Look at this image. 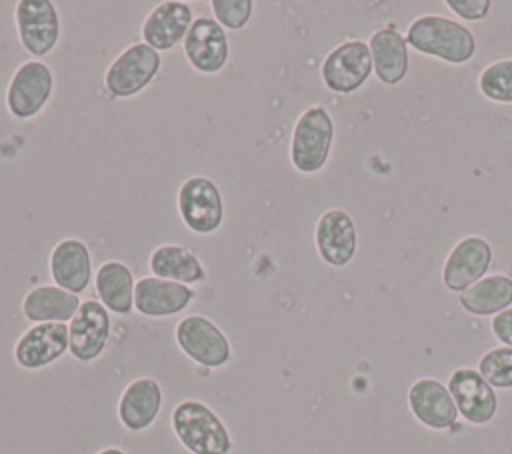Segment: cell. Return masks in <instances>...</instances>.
<instances>
[{
  "label": "cell",
  "instance_id": "1",
  "mask_svg": "<svg viewBox=\"0 0 512 454\" xmlns=\"http://www.w3.org/2000/svg\"><path fill=\"white\" fill-rule=\"evenodd\" d=\"M406 42L416 52L448 64H464L476 54L474 34L460 22L440 14H420L406 30Z\"/></svg>",
  "mask_w": 512,
  "mask_h": 454
},
{
  "label": "cell",
  "instance_id": "2",
  "mask_svg": "<svg viewBox=\"0 0 512 454\" xmlns=\"http://www.w3.org/2000/svg\"><path fill=\"white\" fill-rule=\"evenodd\" d=\"M176 440L190 454H230L234 440L222 418L202 400L186 398L170 414Z\"/></svg>",
  "mask_w": 512,
  "mask_h": 454
},
{
  "label": "cell",
  "instance_id": "3",
  "mask_svg": "<svg viewBox=\"0 0 512 454\" xmlns=\"http://www.w3.org/2000/svg\"><path fill=\"white\" fill-rule=\"evenodd\" d=\"M334 120L322 104H312L300 112L290 134V164L300 174L320 172L332 152Z\"/></svg>",
  "mask_w": 512,
  "mask_h": 454
},
{
  "label": "cell",
  "instance_id": "4",
  "mask_svg": "<svg viewBox=\"0 0 512 454\" xmlns=\"http://www.w3.org/2000/svg\"><path fill=\"white\" fill-rule=\"evenodd\" d=\"M160 52L144 42H132L108 64L102 82L114 100H128L144 92L160 74Z\"/></svg>",
  "mask_w": 512,
  "mask_h": 454
},
{
  "label": "cell",
  "instance_id": "5",
  "mask_svg": "<svg viewBox=\"0 0 512 454\" xmlns=\"http://www.w3.org/2000/svg\"><path fill=\"white\" fill-rule=\"evenodd\" d=\"M176 208L182 224L198 236H210L224 222V198L218 184L202 174L184 178L176 192Z\"/></svg>",
  "mask_w": 512,
  "mask_h": 454
},
{
  "label": "cell",
  "instance_id": "6",
  "mask_svg": "<svg viewBox=\"0 0 512 454\" xmlns=\"http://www.w3.org/2000/svg\"><path fill=\"white\" fill-rule=\"evenodd\" d=\"M54 94V72L44 60H26L10 76L6 86V110L18 120L36 118Z\"/></svg>",
  "mask_w": 512,
  "mask_h": 454
},
{
  "label": "cell",
  "instance_id": "7",
  "mask_svg": "<svg viewBox=\"0 0 512 454\" xmlns=\"http://www.w3.org/2000/svg\"><path fill=\"white\" fill-rule=\"evenodd\" d=\"M174 340L184 356L202 368H224L232 360L228 336L216 322L202 314H188L178 320Z\"/></svg>",
  "mask_w": 512,
  "mask_h": 454
},
{
  "label": "cell",
  "instance_id": "8",
  "mask_svg": "<svg viewBox=\"0 0 512 454\" xmlns=\"http://www.w3.org/2000/svg\"><path fill=\"white\" fill-rule=\"evenodd\" d=\"M14 24L20 46L32 60L48 56L62 34L58 8L50 0H18L14 6Z\"/></svg>",
  "mask_w": 512,
  "mask_h": 454
},
{
  "label": "cell",
  "instance_id": "9",
  "mask_svg": "<svg viewBox=\"0 0 512 454\" xmlns=\"http://www.w3.org/2000/svg\"><path fill=\"white\" fill-rule=\"evenodd\" d=\"M372 74V56L368 42L346 40L334 46L322 60V84L334 94H352L364 86Z\"/></svg>",
  "mask_w": 512,
  "mask_h": 454
},
{
  "label": "cell",
  "instance_id": "10",
  "mask_svg": "<svg viewBox=\"0 0 512 454\" xmlns=\"http://www.w3.org/2000/svg\"><path fill=\"white\" fill-rule=\"evenodd\" d=\"M182 52L194 72L216 76L230 60L228 34L214 18L198 16L182 42Z\"/></svg>",
  "mask_w": 512,
  "mask_h": 454
},
{
  "label": "cell",
  "instance_id": "11",
  "mask_svg": "<svg viewBox=\"0 0 512 454\" xmlns=\"http://www.w3.org/2000/svg\"><path fill=\"white\" fill-rule=\"evenodd\" d=\"M68 334V352L72 358L78 362H94L104 354L110 342V312L98 300H84L74 318L68 322Z\"/></svg>",
  "mask_w": 512,
  "mask_h": 454
},
{
  "label": "cell",
  "instance_id": "12",
  "mask_svg": "<svg viewBox=\"0 0 512 454\" xmlns=\"http://www.w3.org/2000/svg\"><path fill=\"white\" fill-rule=\"evenodd\" d=\"M316 252L332 268H344L358 250V230L354 218L342 208H328L314 226Z\"/></svg>",
  "mask_w": 512,
  "mask_h": 454
},
{
  "label": "cell",
  "instance_id": "13",
  "mask_svg": "<svg viewBox=\"0 0 512 454\" xmlns=\"http://www.w3.org/2000/svg\"><path fill=\"white\" fill-rule=\"evenodd\" d=\"M70 348L68 324L44 322L26 328L14 344V360L24 370H42L60 360Z\"/></svg>",
  "mask_w": 512,
  "mask_h": 454
},
{
  "label": "cell",
  "instance_id": "14",
  "mask_svg": "<svg viewBox=\"0 0 512 454\" xmlns=\"http://www.w3.org/2000/svg\"><path fill=\"white\" fill-rule=\"evenodd\" d=\"M194 22L192 6L180 0H164L156 4L142 20L140 42L156 52H170L184 42Z\"/></svg>",
  "mask_w": 512,
  "mask_h": 454
},
{
  "label": "cell",
  "instance_id": "15",
  "mask_svg": "<svg viewBox=\"0 0 512 454\" xmlns=\"http://www.w3.org/2000/svg\"><path fill=\"white\" fill-rule=\"evenodd\" d=\"M492 262V246L482 236H464L448 252L442 264V282L450 292H464L486 276Z\"/></svg>",
  "mask_w": 512,
  "mask_h": 454
},
{
  "label": "cell",
  "instance_id": "16",
  "mask_svg": "<svg viewBox=\"0 0 512 454\" xmlns=\"http://www.w3.org/2000/svg\"><path fill=\"white\" fill-rule=\"evenodd\" d=\"M196 298L192 286L156 278L142 276L136 280L134 288V310L146 318H168L184 312Z\"/></svg>",
  "mask_w": 512,
  "mask_h": 454
},
{
  "label": "cell",
  "instance_id": "17",
  "mask_svg": "<svg viewBox=\"0 0 512 454\" xmlns=\"http://www.w3.org/2000/svg\"><path fill=\"white\" fill-rule=\"evenodd\" d=\"M448 392L458 412L470 424H486L498 410L494 388L474 368H458L448 380Z\"/></svg>",
  "mask_w": 512,
  "mask_h": 454
},
{
  "label": "cell",
  "instance_id": "18",
  "mask_svg": "<svg viewBox=\"0 0 512 454\" xmlns=\"http://www.w3.org/2000/svg\"><path fill=\"white\" fill-rule=\"evenodd\" d=\"M48 272L56 286L80 296L92 282V254L88 244L74 236L58 240L48 256Z\"/></svg>",
  "mask_w": 512,
  "mask_h": 454
},
{
  "label": "cell",
  "instance_id": "19",
  "mask_svg": "<svg viewBox=\"0 0 512 454\" xmlns=\"http://www.w3.org/2000/svg\"><path fill=\"white\" fill-rule=\"evenodd\" d=\"M162 408V386L150 376L134 378L118 398V420L130 432L148 430Z\"/></svg>",
  "mask_w": 512,
  "mask_h": 454
},
{
  "label": "cell",
  "instance_id": "20",
  "mask_svg": "<svg viewBox=\"0 0 512 454\" xmlns=\"http://www.w3.org/2000/svg\"><path fill=\"white\" fill-rule=\"evenodd\" d=\"M408 406L416 420L432 430L450 428L458 416V408L448 388L434 378H420L410 386Z\"/></svg>",
  "mask_w": 512,
  "mask_h": 454
},
{
  "label": "cell",
  "instance_id": "21",
  "mask_svg": "<svg viewBox=\"0 0 512 454\" xmlns=\"http://www.w3.org/2000/svg\"><path fill=\"white\" fill-rule=\"evenodd\" d=\"M372 72L386 86L400 84L408 74V42L394 24L374 30L368 38Z\"/></svg>",
  "mask_w": 512,
  "mask_h": 454
},
{
  "label": "cell",
  "instance_id": "22",
  "mask_svg": "<svg viewBox=\"0 0 512 454\" xmlns=\"http://www.w3.org/2000/svg\"><path fill=\"white\" fill-rule=\"evenodd\" d=\"M148 270L150 276L180 282L186 286L202 284L208 276L200 256L192 248L176 242L156 246L148 256Z\"/></svg>",
  "mask_w": 512,
  "mask_h": 454
},
{
  "label": "cell",
  "instance_id": "23",
  "mask_svg": "<svg viewBox=\"0 0 512 454\" xmlns=\"http://www.w3.org/2000/svg\"><path fill=\"white\" fill-rule=\"evenodd\" d=\"M80 296L56 284H40L30 288L22 298V314L32 324L62 322L68 324L80 308Z\"/></svg>",
  "mask_w": 512,
  "mask_h": 454
},
{
  "label": "cell",
  "instance_id": "24",
  "mask_svg": "<svg viewBox=\"0 0 512 454\" xmlns=\"http://www.w3.org/2000/svg\"><path fill=\"white\" fill-rule=\"evenodd\" d=\"M134 288V274L122 260H106L94 274V292L98 302L112 314L128 316L134 310Z\"/></svg>",
  "mask_w": 512,
  "mask_h": 454
},
{
  "label": "cell",
  "instance_id": "25",
  "mask_svg": "<svg viewBox=\"0 0 512 454\" xmlns=\"http://www.w3.org/2000/svg\"><path fill=\"white\" fill-rule=\"evenodd\" d=\"M458 302L468 314L496 316L512 306V278L506 274L484 276L464 290Z\"/></svg>",
  "mask_w": 512,
  "mask_h": 454
},
{
  "label": "cell",
  "instance_id": "26",
  "mask_svg": "<svg viewBox=\"0 0 512 454\" xmlns=\"http://www.w3.org/2000/svg\"><path fill=\"white\" fill-rule=\"evenodd\" d=\"M478 90L498 104H512V58L486 64L478 74Z\"/></svg>",
  "mask_w": 512,
  "mask_h": 454
},
{
  "label": "cell",
  "instance_id": "27",
  "mask_svg": "<svg viewBox=\"0 0 512 454\" xmlns=\"http://www.w3.org/2000/svg\"><path fill=\"white\" fill-rule=\"evenodd\" d=\"M478 372L492 388H512V348L488 350L478 362Z\"/></svg>",
  "mask_w": 512,
  "mask_h": 454
},
{
  "label": "cell",
  "instance_id": "28",
  "mask_svg": "<svg viewBox=\"0 0 512 454\" xmlns=\"http://www.w3.org/2000/svg\"><path fill=\"white\" fill-rule=\"evenodd\" d=\"M210 10L214 20L224 30L238 32L250 22L254 14V2L252 0H210Z\"/></svg>",
  "mask_w": 512,
  "mask_h": 454
},
{
  "label": "cell",
  "instance_id": "29",
  "mask_svg": "<svg viewBox=\"0 0 512 454\" xmlns=\"http://www.w3.org/2000/svg\"><path fill=\"white\" fill-rule=\"evenodd\" d=\"M456 16L476 22L488 16L490 0H446L444 2Z\"/></svg>",
  "mask_w": 512,
  "mask_h": 454
},
{
  "label": "cell",
  "instance_id": "30",
  "mask_svg": "<svg viewBox=\"0 0 512 454\" xmlns=\"http://www.w3.org/2000/svg\"><path fill=\"white\" fill-rule=\"evenodd\" d=\"M492 334L506 346L512 348V308L498 312L490 322Z\"/></svg>",
  "mask_w": 512,
  "mask_h": 454
},
{
  "label": "cell",
  "instance_id": "31",
  "mask_svg": "<svg viewBox=\"0 0 512 454\" xmlns=\"http://www.w3.org/2000/svg\"><path fill=\"white\" fill-rule=\"evenodd\" d=\"M96 454H126L122 448H118V446H108V448H102L100 452H96Z\"/></svg>",
  "mask_w": 512,
  "mask_h": 454
}]
</instances>
